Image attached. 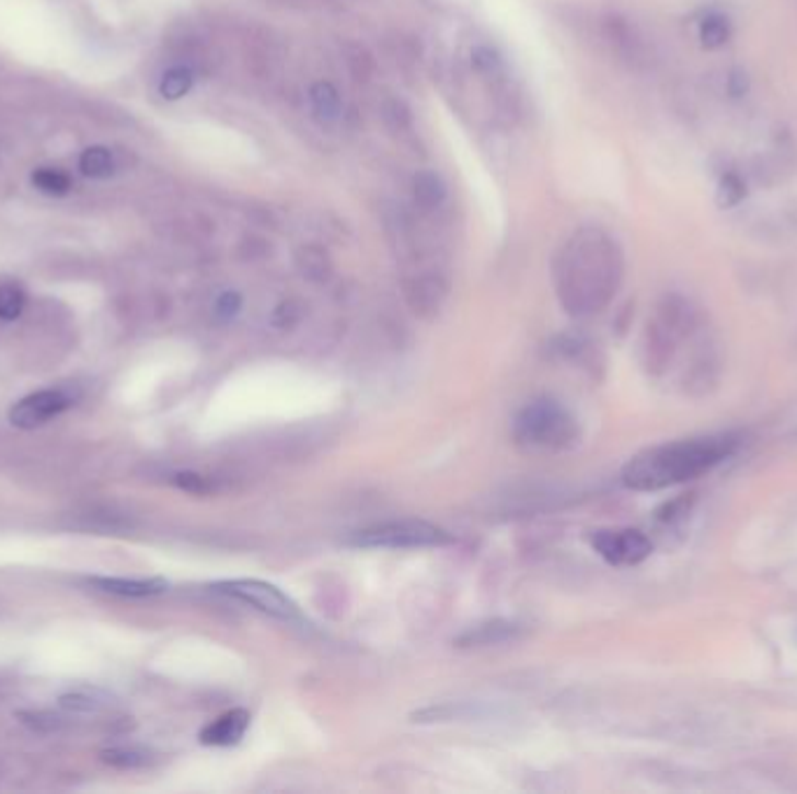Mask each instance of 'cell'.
<instances>
[{
    "label": "cell",
    "instance_id": "1",
    "mask_svg": "<svg viewBox=\"0 0 797 794\" xmlns=\"http://www.w3.org/2000/svg\"><path fill=\"white\" fill-rule=\"evenodd\" d=\"M625 273L623 249L602 226H581L555 259V289L574 317L602 313L619 294Z\"/></svg>",
    "mask_w": 797,
    "mask_h": 794
},
{
    "label": "cell",
    "instance_id": "2",
    "mask_svg": "<svg viewBox=\"0 0 797 794\" xmlns=\"http://www.w3.org/2000/svg\"><path fill=\"white\" fill-rule=\"evenodd\" d=\"M739 447L735 433H709L662 443L634 455L623 468V484L634 492H660L712 474Z\"/></svg>",
    "mask_w": 797,
    "mask_h": 794
},
{
    "label": "cell",
    "instance_id": "3",
    "mask_svg": "<svg viewBox=\"0 0 797 794\" xmlns=\"http://www.w3.org/2000/svg\"><path fill=\"white\" fill-rule=\"evenodd\" d=\"M513 441L528 455H559L571 449L578 431L571 412L553 399H536L524 406L513 420Z\"/></svg>",
    "mask_w": 797,
    "mask_h": 794
},
{
    "label": "cell",
    "instance_id": "4",
    "mask_svg": "<svg viewBox=\"0 0 797 794\" xmlns=\"http://www.w3.org/2000/svg\"><path fill=\"white\" fill-rule=\"evenodd\" d=\"M452 536L425 519H392L380 522L348 536L346 544L355 548H385V550H415V548H441Z\"/></svg>",
    "mask_w": 797,
    "mask_h": 794
},
{
    "label": "cell",
    "instance_id": "5",
    "mask_svg": "<svg viewBox=\"0 0 797 794\" xmlns=\"http://www.w3.org/2000/svg\"><path fill=\"white\" fill-rule=\"evenodd\" d=\"M602 43L611 51V57L623 63L627 70L648 72L654 70L658 54L642 26L621 12H607L600 20Z\"/></svg>",
    "mask_w": 797,
    "mask_h": 794
},
{
    "label": "cell",
    "instance_id": "6",
    "mask_svg": "<svg viewBox=\"0 0 797 794\" xmlns=\"http://www.w3.org/2000/svg\"><path fill=\"white\" fill-rule=\"evenodd\" d=\"M241 51L252 78L259 82H276L280 78L287 47L274 28L264 24H245L241 31Z\"/></svg>",
    "mask_w": 797,
    "mask_h": 794
},
{
    "label": "cell",
    "instance_id": "7",
    "mask_svg": "<svg viewBox=\"0 0 797 794\" xmlns=\"http://www.w3.org/2000/svg\"><path fill=\"white\" fill-rule=\"evenodd\" d=\"M215 592L227 594L231 599H239L252 608H257L264 616H270L282 622H297L301 620V610L299 606L287 597L285 592H280L276 585L264 583V581H247V577H241V581H224L217 583Z\"/></svg>",
    "mask_w": 797,
    "mask_h": 794
},
{
    "label": "cell",
    "instance_id": "8",
    "mask_svg": "<svg viewBox=\"0 0 797 794\" xmlns=\"http://www.w3.org/2000/svg\"><path fill=\"white\" fill-rule=\"evenodd\" d=\"M590 544L611 567H637L654 552V544L639 529H602L594 532Z\"/></svg>",
    "mask_w": 797,
    "mask_h": 794
},
{
    "label": "cell",
    "instance_id": "9",
    "mask_svg": "<svg viewBox=\"0 0 797 794\" xmlns=\"http://www.w3.org/2000/svg\"><path fill=\"white\" fill-rule=\"evenodd\" d=\"M70 406V396L61 389H45L35 392L20 404H14L10 410V422L16 429H35L43 427L49 420L59 418V414Z\"/></svg>",
    "mask_w": 797,
    "mask_h": 794
},
{
    "label": "cell",
    "instance_id": "10",
    "mask_svg": "<svg viewBox=\"0 0 797 794\" xmlns=\"http://www.w3.org/2000/svg\"><path fill=\"white\" fill-rule=\"evenodd\" d=\"M404 294L411 308L420 315H429L441 308L448 296V278L441 270H420L404 280Z\"/></svg>",
    "mask_w": 797,
    "mask_h": 794
},
{
    "label": "cell",
    "instance_id": "11",
    "mask_svg": "<svg viewBox=\"0 0 797 794\" xmlns=\"http://www.w3.org/2000/svg\"><path fill=\"white\" fill-rule=\"evenodd\" d=\"M136 164V156L131 154V150H113L105 148V144H92L80 152L78 159V168L84 177L92 179H107L115 177L117 173L131 168Z\"/></svg>",
    "mask_w": 797,
    "mask_h": 794
},
{
    "label": "cell",
    "instance_id": "12",
    "mask_svg": "<svg viewBox=\"0 0 797 794\" xmlns=\"http://www.w3.org/2000/svg\"><path fill=\"white\" fill-rule=\"evenodd\" d=\"M469 66L474 75L487 84V89H495V92H506L509 86V63H506L504 54L490 45V43H478L469 51Z\"/></svg>",
    "mask_w": 797,
    "mask_h": 794
},
{
    "label": "cell",
    "instance_id": "13",
    "mask_svg": "<svg viewBox=\"0 0 797 794\" xmlns=\"http://www.w3.org/2000/svg\"><path fill=\"white\" fill-rule=\"evenodd\" d=\"M411 201L420 214H437L448 201V185L441 173L423 168L411 177Z\"/></svg>",
    "mask_w": 797,
    "mask_h": 794
},
{
    "label": "cell",
    "instance_id": "14",
    "mask_svg": "<svg viewBox=\"0 0 797 794\" xmlns=\"http://www.w3.org/2000/svg\"><path fill=\"white\" fill-rule=\"evenodd\" d=\"M247 727H250V713L245 709H231L217 720H212L210 725H206L201 734H198V738H201L204 746L229 748L243 742Z\"/></svg>",
    "mask_w": 797,
    "mask_h": 794
},
{
    "label": "cell",
    "instance_id": "15",
    "mask_svg": "<svg viewBox=\"0 0 797 794\" xmlns=\"http://www.w3.org/2000/svg\"><path fill=\"white\" fill-rule=\"evenodd\" d=\"M524 634V624L516 620H490L466 629L464 634L455 639L458 647H487L516 641Z\"/></svg>",
    "mask_w": 797,
    "mask_h": 794
},
{
    "label": "cell",
    "instance_id": "16",
    "mask_svg": "<svg viewBox=\"0 0 797 794\" xmlns=\"http://www.w3.org/2000/svg\"><path fill=\"white\" fill-rule=\"evenodd\" d=\"M89 585L115 597H157L169 589L164 577H89Z\"/></svg>",
    "mask_w": 797,
    "mask_h": 794
},
{
    "label": "cell",
    "instance_id": "17",
    "mask_svg": "<svg viewBox=\"0 0 797 794\" xmlns=\"http://www.w3.org/2000/svg\"><path fill=\"white\" fill-rule=\"evenodd\" d=\"M308 107H311L313 117L324 126L338 124L343 119V113H346L338 86L330 80H317L311 84V89H308Z\"/></svg>",
    "mask_w": 797,
    "mask_h": 794
},
{
    "label": "cell",
    "instance_id": "18",
    "mask_svg": "<svg viewBox=\"0 0 797 794\" xmlns=\"http://www.w3.org/2000/svg\"><path fill=\"white\" fill-rule=\"evenodd\" d=\"M340 59L355 84L367 86L373 82L378 63H376L373 51L365 43H359V40L340 43Z\"/></svg>",
    "mask_w": 797,
    "mask_h": 794
},
{
    "label": "cell",
    "instance_id": "19",
    "mask_svg": "<svg viewBox=\"0 0 797 794\" xmlns=\"http://www.w3.org/2000/svg\"><path fill=\"white\" fill-rule=\"evenodd\" d=\"M294 264H297L299 273L305 280H311V282L330 280L332 270H334L330 252L324 249L320 243H303V245H299V249L294 252Z\"/></svg>",
    "mask_w": 797,
    "mask_h": 794
},
{
    "label": "cell",
    "instance_id": "20",
    "mask_svg": "<svg viewBox=\"0 0 797 794\" xmlns=\"http://www.w3.org/2000/svg\"><path fill=\"white\" fill-rule=\"evenodd\" d=\"M732 33H735L732 20L726 12H720V10L706 12L700 20V26H697L700 45L704 49H709V51L726 47L732 40Z\"/></svg>",
    "mask_w": 797,
    "mask_h": 794
},
{
    "label": "cell",
    "instance_id": "21",
    "mask_svg": "<svg viewBox=\"0 0 797 794\" xmlns=\"http://www.w3.org/2000/svg\"><path fill=\"white\" fill-rule=\"evenodd\" d=\"M378 115H380V121H383V126L388 129V133L399 136V138L411 136L415 119H413L411 105L402 96L388 94L383 101H380Z\"/></svg>",
    "mask_w": 797,
    "mask_h": 794
},
{
    "label": "cell",
    "instance_id": "22",
    "mask_svg": "<svg viewBox=\"0 0 797 794\" xmlns=\"http://www.w3.org/2000/svg\"><path fill=\"white\" fill-rule=\"evenodd\" d=\"M196 75L198 72L187 63H177V66L169 68L159 80V96L164 101L185 98L194 89Z\"/></svg>",
    "mask_w": 797,
    "mask_h": 794
},
{
    "label": "cell",
    "instance_id": "23",
    "mask_svg": "<svg viewBox=\"0 0 797 794\" xmlns=\"http://www.w3.org/2000/svg\"><path fill=\"white\" fill-rule=\"evenodd\" d=\"M31 185L45 196L63 198L72 191V177L57 166H41L31 173Z\"/></svg>",
    "mask_w": 797,
    "mask_h": 794
},
{
    "label": "cell",
    "instance_id": "24",
    "mask_svg": "<svg viewBox=\"0 0 797 794\" xmlns=\"http://www.w3.org/2000/svg\"><path fill=\"white\" fill-rule=\"evenodd\" d=\"M59 703L70 713L89 715V713H99L105 707H111V697L99 688H80V690H70V692L61 694Z\"/></svg>",
    "mask_w": 797,
    "mask_h": 794
},
{
    "label": "cell",
    "instance_id": "25",
    "mask_svg": "<svg viewBox=\"0 0 797 794\" xmlns=\"http://www.w3.org/2000/svg\"><path fill=\"white\" fill-rule=\"evenodd\" d=\"M749 189H747V179L739 171L735 168H726L718 175V187H716V203L723 210L737 208L739 203H744Z\"/></svg>",
    "mask_w": 797,
    "mask_h": 794
},
{
    "label": "cell",
    "instance_id": "26",
    "mask_svg": "<svg viewBox=\"0 0 797 794\" xmlns=\"http://www.w3.org/2000/svg\"><path fill=\"white\" fill-rule=\"evenodd\" d=\"M101 760L117 769H140L152 762V752L145 748H111L101 752Z\"/></svg>",
    "mask_w": 797,
    "mask_h": 794
},
{
    "label": "cell",
    "instance_id": "27",
    "mask_svg": "<svg viewBox=\"0 0 797 794\" xmlns=\"http://www.w3.org/2000/svg\"><path fill=\"white\" fill-rule=\"evenodd\" d=\"M24 308H26L24 287L16 282L0 284V319H5V322L20 319Z\"/></svg>",
    "mask_w": 797,
    "mask_h": 794
},
{
    "label": "cell",
    "instance_id": "28",
    "mask_svg": "<svg viewBox=\"0 0 797 794\" xmlns=\"http://www.w3.org/2000/svg\"><path fill=\"white\" fill-rule=\"evenodd\" d=\"M20 717H22L24 725H28L35 732H43V734L57 732L61 727V720L57 715L45 713V711H38V713H20Z\"/></svg>",
    "mask_w": 797,
    "mask_h": 794
},
{
    "label": "cell",
    "instance_id": "29",
    "mask_svg": "<svg viewBox=\"0 0 797 794\" xmlns=\"http://www.w3.org/2000/svg\"><path fill=\"white\" fill-rule=\"evenodd\" d=\"M749 89H751V80H749V75H747L744 70H741V68H732V70L726 72V94L730 98L747 96Z\"/></svg>",
    "mask_w": 797,
    "mask_h": 794
},
{
    "label": "cell",
    "instance_id": "30",
    "mask_svg": "<svg viewBox=\"0 0 797 794\" xmlns=\"http://www.w3.org/2000/svg\"><path fill=\"white\" fill-rule=\"evenodd\" d=\"M239 311H241V296L235 292L222 294L215 303V315L220 319H231V317L239 315Z\"/></svg>",
    "mask_w": 797,
    "mask_h": 794
},
{
    "label": "cell",
    "instance_id": "31",
    "mask_svg": "<svg viewBox=\"0 0 797 794\" xmlns=\"http://www.w3.org/2000/svg\"><path fill=\"white\" fill-rule=\"evenodd\" d=\"M297 3H303V5H322V3H332V0H297Z\"/></svg>",
    "mask_w": 797,
    "mask_h": 794
}]
</instances>
